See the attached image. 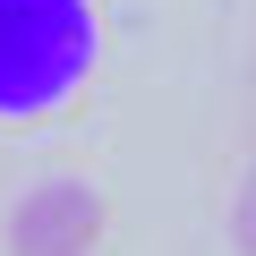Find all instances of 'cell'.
Segmentation results:
<instances>
[{"label": "cell", "mask_w": 256, "mask_h": 256, "mask_svg": "<svg viewBox=\"0 0 256 256\" xmlns=\"http://www.w3.org/2000/svg\"><path fill=\"white\" fill-rule=\"evenodd\" d=\"M0 239H9V256H94L102 248V188L94 180H34L9 222H0Z\"/></svg>", "instance_id": "cell-2"}, {"label": "cell", "mask_w": 256, "mask_h": 256, "mask_svg": "<svg viewBox=\"0 0 256 256\" xmlns=\"http://www.w3.org/2000/svg\"><path fill=\"white\" fill-rule=\"evenodd\" d=\"M102 60L94 0H0V120L60 111Z\"/></svg>", "instance_id": "cell-1"}]
</instances>
